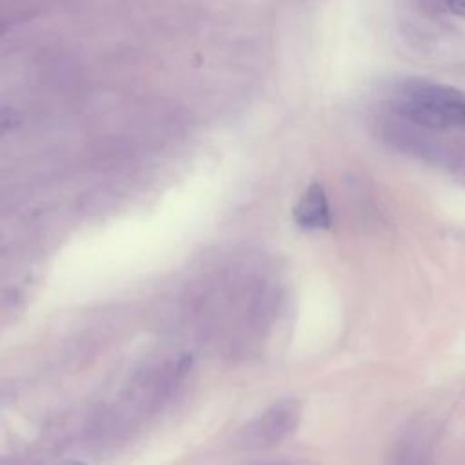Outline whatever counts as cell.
<instances>
[{
    "label": "cell",
    "mask_w": 465,
    "mask_h": 465,
    "mask_svg": "<svg viewBox=\"0 0 465 465\" xmlns=\"http://www.w3.org/2000/svg\"><path fill=\"white\" fill-rule=\"evenodd\" d=\"M302 418V403L296 400H280L267 407L243 429L247 447H272L294 432Z\"/></svg>",
    "instance_id": "6da1fadb"
},
{
    "label": "cell",
    "mask_w": 465,
    "mask_h": 465,
    "mask_svg": "<svg viewBox=\"0 0 465 465\" xmlns=\"http://www.w3.org/2000/svg\"><path fill=\"white\" fill-rule=\"evenodd\" d=\"M398 93H400L398 98L412 100V102H420V104L441 109L447 114V118H449L452 107L465 102V94L460 93L458 89L440 85L434 82H427V80H418V78L405 80L400 85ZM449 122H450V118H449Z\"/></svg>",
    "instance_id": "7a4b0ae2"
},
{
    "label": "cell",
    "mask_w": 465,
    "mask_h": 465,
    "mask_svg": "<svg viewBox=\"0 0 465 465\" xmlns=\"http://www.w3.org/2000/svg\"><path fill=\"white\" fill-rule=\"evenodd\" d=\"M294 222L303 229H327L331 225V209L325 189L311 183L292 211Z\"/></svg>",
    "instance_id": "3957f363"
},
{
    "label": "cell",
    "mask_w": 465,
    "mask_h": 465,
    "mask_svg": "<svg viewBox=\"0 0 465 465\" xmlns=\"http://www.w3.org/2000/svg\"><path fill=\"white\" fill-rule=\"evenodd\" d=\"M392 109L398 116L420 125V127H427V129H445L450 127V122L447 118V114L432 105H425L420 102H412V100H403L398 98L392 102Z\"/></svg>",
    "instance_id": "277c9868"
},
{
    "label": "cell",
    "mask_w": 465,
    "mask_h": 465,
    "mask_svg": "<svg viewBox=\"0 0 465 465\" xmlns=\"http://www.w3.org/2000/svg\"><path fill=\"white\" fill-rule=\"evenodd\" d=\"M425 450L418 432H407L394 447L391 465H423Z\"/></svg>",
    "instance_id": "5b68a950"
},
{
    "label": "cell",
    "mask_w": 465,
    "mask_h": 465,
    "mask_svg": "<svg viewBox=\"0 0 465 465\" xmlns=\"http://www.w3.org/2000/svg\"><path fill=\"white\" fill-rule=\"evenodd\" d=\"M441 7L449 9L454 15L465 16V0H441Z\"/></svg>",
    "instance_id": "8992f818"
},
{
    "label": "cell",
    "mask_w": 465,
    "mask_h": 465,
    "mask_svg": "<svg viewBox=\"0 0 465 465\" xmlns=\"http://www.w3.org/2000/svg\"><path fill=\"white\" fill-rule=\"evenodd\" d=\"M458 125L465 127V104L461 105V111H460V116H458Z\"/></svg>",
    "instance_id": "52a82bcc"
},
{
    "label": "cell",
    "mask_w": 465,
    "mask_h": 465,
    "mask_svg": "<svg viewBox=\"0 0 465 465\" xmlns=\"http://www.w3.org/2000/svg\"><path fill=\"white\" fill-rule=\"evenodd\" d=\"M60 465H85V463L80 461V460H65V461H62Z\"/></svg>",
    "instance_id": "ba28073f"
}]
</instances>
